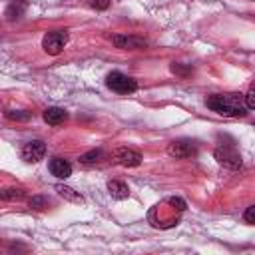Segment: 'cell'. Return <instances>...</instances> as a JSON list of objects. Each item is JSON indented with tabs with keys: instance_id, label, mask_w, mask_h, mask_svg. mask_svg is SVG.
Wrapping results in <instances>:
<instances>
[{
	"instance_id": "1",
	"label": "cell",
	"mask_w": 255,
	"mask_h": 255,
	"mask_svg": "<svg viewBox=\"0 0 255 255\" xmlns=\"http://www.w3.org/2000/svg\"><path fill=\"white\" fill-rule=\"evenodd\" d=\"M207 108L227 116V118H241L247 114V104H245V96L241 94H215L207 98Z\"/></svg>"
},
{
	"instance_id": "2",
	"label": "cell",
	"mask_w": 255,
	"mask_h": 255,
	"mask_svg": "<svg viewBox=\"0 0 255 255\" xmlns=\"http://www.w3.org/2000/svg\"><path fill=\"white\" fill-rule=\"evenodd\" d=\"M213 155H215L217 163L223 165V167L239 169V167L243 165V159H241V155H239V151L235 149L233 143H221V145H217Z\"/></svg>"
},
{
	"instance_id": "3",
	"label": "cell",
	"mask_w": 255,
	"mask_h": 255,
	"mask_svg": "<svg viewBox=\"0 0 255 255\" xmlns=\"http://www.w3.org/2000/svg\"><path fill=\"white\" fill-rule=\"evenodd\" d=\"M106 84L110 90L118 92V94H131L137 90V82L122 72H110L108 78H106Z\"/></svg>"
},
{
	"instance_id": "4",
	"label": "cell",
	"mask_w": 255,
	"mask_h": 255,
	"mask_svg": "<svg viewBox=\"0 0 255 255\" xmlns=\"http://www.w3.org/2000/svg\"><path fill=\"white\" fill-rule=\"evenodd\" d=\"M68 44V32L66 30H56V32H48L44 38H42V48L46 54L50 56H58L64 46Z\"/></svg>"
},
{
	"instance_id": "5",
	"label": "cell",
	"mask_w": 255,
	"mask_h": 255,
	"mask_svg": "<svg viewBox=\"0 0 255 255\" xmlns=\"http://www.w3.org/2000/svg\"><path fill=\"white\" fill-rule=\"evenodd\" d=\"M167 153L175 159H187L197 153V145L189 139H173L171 143H167Z\"/></svg>"
},
{
	"instance_id": "6",
	"label": "cell",
	"mask_w": 255,
	"mask_h": 255,
	"mask_svg": "<svg viewBox=\"0 0 255 255\" xmlns=\"http://www.w3.org/2000/svg\"><path fill=\"white\" fill-rule=\"evenodd\" d=\"M44 153H46V145H44L42 139H32V141L24 143V147H22V157H24V161H28V163L40 161V159L44 157Z\"/></svg>"
},
{
	"instance_id": "7",
	"label": "cell",
	"mask_w": 255,
	"mask_h": 255,
	"mask_svg": "<svg viewBox=\"0 0 255 255\" xmlns=\"http://www.w3.org/2000/svg\"><path fill=\"white\" fill-rule=\"evenodd\" d=\"M112 42L116 48L120 50H141L147 46V42L143 38H137V36H124V34H118V36H112Z\"/></svg>"
},
{
	"instance_id": "8",
	"label": "cell",
	"mask_w": 255,
	"mask_h": 255,
	"mask_svg": "<svg viewBox=\"0 0 255 255\" xmlns=\"http://www.w3.org/2000/svg\"><path fill=\"white\" fill-rule=\"evenodd\" d=\"M114 159H116L120 165L135 167V165H139V163H141V153H139V151H135V149H129V147H120V149H116Z\"/></svg>"
},
{
	"instance_id": "9",
	"label": "cell",
	"mask_w": 255,
	"mask_h": 255,
	"mask_svg": "<svg viewBox=\"0 0 255 255\" xmlns=\"http://www.w3.org/2000/svg\"><path fill=\"white\" fill-rule=\"evenodd\" d=\"M50 173L60 179H66L72 173V165H70V161H66L62 157H54V159H50Z\"/></svg>"
},
{
	"instance_id": "10",
	"label": "cell",
	"mask_w": 255,
	"mask_h": 255,
	"mask_svg": "<svg viewBox=\"0 0 255 255\" xmlns=\"http://www.w3.org/2000/svg\"><path fill=\"white\" fill-rule=\"evenodd\" d=\"M68 120V112L66 110H62V108H48V110H44V122L46 124H50V126H60V124H64Z\"/></svg>"
},
{
	"instance_id": "11",
	"label": "cell",
	"mask_w": 255,
	"mask_h": 255,
	"mask_svg": "<svg viewBox=\"0 0 255 255\" xmlns=\"http://www.w3.org/2000/svg\"><path fill=\"white\" fill-rule=\"evenodd\" d=\"M108 191H110V195L114 199H126V197H129V187L124 181H118V179L108 181Z\"/></svg>"
},
{
	"instance_id": "12",
	"label": "cell",
	"mask_w": 255,
	"mask_h": 255,
	"mask_svg": "<svg viewBox=\"0 0 255 255\" xmlns=\"http://www.w3.org/2000/svg\"><path fill=\"white\" fill-rule=\"evenodd\" d=\"M56 191H58V195H62V197L68 199V201H74V203H82V201H84V197H82L78 191H74L72 187H68V185L58 183V185H56Z\"/></svg>"
},
{
	"instance_id": "13",
	"label": "cell",
	"mask_w": 255,
	"mask_h": 255,
	"mask_svg": "<svg viewBox=\"0 0 255 255\" xmlns=\"http://www.w3.org/2000/svg\"><path fill=\"white\" fill-rule=\"evenodd\" d=\"M102 157H104V151L102 149H92V151H86L84 155H80V163L92 165V163H98Z\"/></svg>"
},
{
	"instance_id": "14",
	"label": "cell",
	"mask_w": 255,
	"mask_h": 255,
	"mask_svg": "<svg viewBox=\"0 0 255 255\" xmlns=\"http://www.w3.org/2000/svg\"><path fill=\"white\" fill-rule=\"evenodd\" d=\"M22 12H24V2L16 0V2H12V4L6 8V18H8V20H16V18L22 16Z\"/></svg>"
},
{
	"instance_id": "15",
	"label": "cell",
	"mask_w": 255,
	"mask_h": 255,
	"mask_svg": "<svg viewBox=\"0 0 255 255\" xmlns=\"http://www.w3.org/2000/svg\"><path fill=\"white\" fill-rule=\"evenodd\" d=\"M24 197V191L22 189H16V187H8L2 191V199L4 201H12V199H22Z\"/></svg>"
},
{
	"instance_id": "16",
	"label": "cell",
	"mask_w": 255,
	"mask_h": 255,
	"mask_svg": "<svg viewBox=\"0 0 255 255\" xmlns=\"http://www.w3.org/2000/svg\"><path fill=\"white\" fill-rule=\"evenodd\" d=\"M6 118L14 122H26L30 120V112H6Z\"/></svg>"
},
{
	"instance_id": "17",
	"label": "cell",
	"mask_w": 255,
	"mask_h": 255,
	"mask_svg": "<svg viewBox=\"0 0 255 255\" xmlns=\"http://www.w3.org/2000/svg\"><path fill=\"white\" fill-rule=\"evenodd\" d=\"M46 203H48V199L42 197V195H36V197L30 199V207H34V209H42Z\"/></svg>"
},
{
	"instance_id": "18",
	"label": "cell",
	"mask_w": 255,
	"mask_h": 255,
	"mask_svg": "<svg viewBox=\"0 0 255 255\" xmlns=\"http://www.w3.org/2000/svg\"><path fill=\"white\" fill-rule=\"evenodd\" d=\"M243 219H245L247 223L255 225V205H251V207H247V209H245V213H243Z\"/></svg>"
},
{
	"instance_id": "19",
	"label": "cell",
	"mask_w": 255,
	"mask_h": 255,
	"mask_svg": "<svg viewBox=\"0 0 255 255\" xmlns=\"http://www.w3.org/2000/svg\"><path fill=\"white\" fill-rule=\"evenodd\" d=\"M245 104L249 110H255V88H251L247 94H245Z\"/></svg>"
},
{
	"instance_id": "20",
	"label": "cell",
	"mask_w": 255,
	"mask_h": 255,
	"mask_svg": "<svg viewBox=\"0 0 255 255\" xmlns=\"http://www.w3.org/2000/svg\"><path fill=\"white\" fill-rule=\"evenodd\" d=\"M171 72L177 74V76H187V74H191V70H189V68H183L181 64H171Z\"/></svg>"
},
{
	"instance_id": "21",
	"label": "cell",
	"mask_w": 255,
	"mask_h": 255,
	"mask_svg": "<svg viewBox=\"0 0 255 255\" xmlns=\"http://www.w3.org/2000/svg\"><path fill=\"white\" fill-rule=\"evenodd\" d=\"M167 201H169L171 205H175L179 211H183V209H185V201H183V199H179V197H169Z\"/></svg>"
},
{
	"instance_id": "22",
	"label": "cell",
	"mask_w": 255,
	"mask_h": 255,
	"mask_svg": "<svg viewBox=\"0 0 255 255\" xmlns=\"http://www.w3.org/2000/svg\"><path fill=\"white\" fill-rule=\"evenodd\" d=\"M92 6L96 10H106L110 6V0H92Z\"/></svg>"
}]
</instances>
